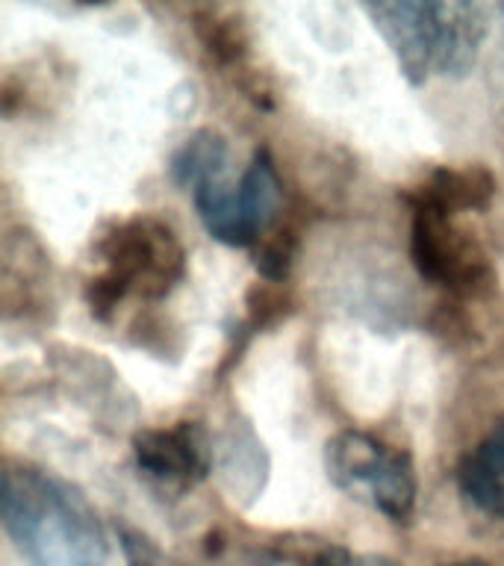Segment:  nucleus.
I'll list each match as a JSON object with an SVG mask.
<instances>
[{
	"mask_svg": "<svg viewBox=\"0 0 504 566\" xmlns=\"http://www.w3.org/2000/svg\"><path fill=\"white\" fill-rule=\"evenodd\" d=\"M495 195V177L486 166L437 168L419 189L407 195L413 201L431 203L437 210L458 216V212L486 210Z\"/></svg>",
	"mask_w": 504,
	"mask_h": 566,
	"instance_id": "nucleus-9",
	"label": "nucleus"
},
{
	"mask_svg": "<svg viewBox=\"0 0 504 566\" xmlns=\"http://www.w3.org/2000/svg\"><path fill=\"white\" fill-rule=\"evenodd\" d=\"M475 454L484 460L486 467L493 469L495 475L504 478V419L493 428V433L486 437L481 446L475 449Z\"/></svg>",
	"mask_w": 504,
	"mask_h": 566,
	"instance_id": "nucleus-20",
	"label": "nucleus"
},
{
	"mask_svg": "<svg viewBox=\"0 0 504 566\" xmlns=\"http://www.w3.org/2000/svg\"><path fill=\"white\" fill-rule=\"evenodd\" d=\"M274 557L292 560L298 566H401L387 555H363L351 552L334 539L313 537V534H286L272 543Z\"/></svg>",
	"mask_w": 504,
	"mask_h": 566,
	"instance_id": "nucleus-14",
	"label": "nucleus"
},
{
	"mask_svg": "<svg viewBox=\"0 0 504 566\" xmlns=\"http://www.w3.org/2000/svg\"><path fill=\"white\" fill-rule=\"evenodd\" d=\"M237 198L245 216V224L251 230L254 242L265 237V230L272 228L283 207V184L274 168L272 154L260 148L245 168V175L237 184Z\"/></svg>",
	"mask_w": 504,
	"mask_h": 566,
	"instance_id": "nucleus-10",
	"label": "nucleus"
},
{
	"mask_svg": "<svg viewBox=\"0 0 504 566\" xmlns=\"http://www.w3.org/2000/svg\"><path fill=\"white\" fill-rule=\"evenodd\" d=\"M295 251H298V237H295V230H274L272 237H263L256 242L254 269L260 272L263 281L286 283V277H290L292 272V263H295Z\"/></svg>",
	"mask_w": 504,
	"mask_h": 566,
	"instance_id": "nucleus-17",
	"label": "nucleus"
},
{
	"mask_svg": "<svg viewBox=\"0 0 504 566\" xmlns=\"http://www.w3.org/2000/svg\"><path fill=\"white\" fill-rule=\"evenodd\" d=\"M3 528L30 566H106L109 539L77 486L30 463L3 472Z\"/></svg>",
	"mask_w": 504,
	"mask_h": 566,
	"instance_id": "nucleus-1",
	"label": "nucleus"
},
{
	"mask_svg": "<svg viewBox=\"0 0 504 566\" xmlns=\"http://www.w3.org/2000/svg\"><path fill=\"white\" fill-rule=\"evenodd\" d=\"M363 12L384 35L398 69L410 86H424L433 71V9L431 0L363 3Z\"/></svg>",
	"mask_w": 504,
	"mask_h": 566,
	"instance_id": "nucleus-5",
	"label": "nucleus"
},
{
	"mask_svg": "<svg viewBox=\"0 0 504 566\" xmlns=\"http://www.w3.org/2000/svg\"><path fill=\"white\" fill-rule=\"evenodd\" d=\"M292 298L283 290V283H254L248 290V316H251V327L260 331V327L277 325L281 318L290 316Z\"/></svg>",
	"mask_w": 504,
	"mask_h": 566,
	"instance_id": "nucleus-18",
	"label": "nucleus"
},
{
	"mask_svg": "<svg viewBox=\"0 0 504 566\" xmlns=\"http://www.w3.org/2000/svg\"><path fill=\"white\" fill-rule=\"evenodd\" d=\"M133 458L150 484L186 493L210 478L216 446L201 422L183 419L171 428H141L133 433Z\"/></svg>",
	"mask_w": 504,
	"mask_h": 566,
	"instance_id": "nucleus-4",
	"label": "nucleus"
},
{
	"mask_svg": "<svg viewBox=\"0 0 504 566\" xmlns=\"http://www.w3.org/2000/svg\"><path fill=\"white\" fill-rule=\"evenodd\" d=\"M216 463H219L224 493L239 507H251L263 495L269 472H272V460H269V451H265L260 433L254 431L251 419H245L242 413H230L219 433V442H216Z\"/></svg>",
	"mask_w": 504,
	"mask_h": 566,
	"instance_id": "nucleus-7",
	"label": "nucleus"
},
{
	"mask_svg": "<svg viewBox=\"0 0 504 566\" xmlns=\"http://www.w3.org/2000/svg\"><path fill=\"white\" fill-rule=\"evenodd\" d=\"M433 9V71L442 77L463 80L481 56L490 30V9L469 0L431 3Z\"/></svg>",
	"mask_w": 504,
	"mask_h": 566,
	"instance_id": "nucleus-6",
	"label": "nucleus"
},
{
	"mask_svg": "<svg viewBox=\"0 0 504 566\" xmlns=\"http://www.w3.org/2000/svg\"><path fill=\"white\" fill-rule=\"evenodd\" d=\"M458 490L463 502L493 522L495 528H504V478H498L475 451H469L458 467Z\"/></svg>",
	"mask_w": 504,
	"mask_h": 566,
	"instance_id": "nucleus-15",
	"label": "nucleus"
},
{
	"mask_svg": "<svg viewBox=\"0 0 504 566\" xmlns=\"http://www.w3.org/2000/svg\"><path fill=\"white\" fill-rule=\"evenodd\" d=\"M502 12H504V7H502Z\"/></svg>",
	"mask_w": 504,
	"mask_h": 566,
	"instance_id": "nucleus-22",
	"label": "nucleus"
},
{
	"mask_svg": "<svg viewBox=\"0 0 504 566\" xmlns=\"http://www.w3.org/2000/svg\"><path fill=\"white\" fill-rule=\"evenodd\" d=\"M392 446L366 431H343L325 446V469L330 484L351 499L369 502L380 472L387 467Z\"/></svg>",
	"mask_w": 504,
	"mask_h": 566,
	"instance_id": "nucleus-8",
	"label": "nucleus"
},
{
	"mask_svg": "<svg viewBox=\"0 0 504 566\" xmlns=\"http://www.w3.org/2000/svg\"><path fill=\"white\" fill-rule=\"evenodd\" d=\"M195 33L201 39L203 51L221 65L237 69L248 56L245 24L237 15H219V12H198L195 15Z\"/></svg>",
	"mask_w": 504,
	"mask_h": 566,
	"instance_id": "nucleus-16",
	"label": "nucleus"
},
{
	"mask_svg": "<svg viewBox=\"0 0 504 566\" xmlns=\"http://www.w3.org/2000/svg\"><path fill=\"white\" fill-rule=\"evenodd\" d=\"M416 495H419V481H416L413 458H410V451L392 449L378 484L371 490L369 504L384 513L389 522L410 525L416 513Z\"/></svg>",
	"mask_w": 504,
	"mask_h": 566,
	"instance_id": "nucleus-12",
	"label": "nucleus"
},
{
	"mask_svg": "<svg viewBox=\"0 0 504 566\" xmlns=\"http://www.w3.org/2000/svg\"><path fill=\"white\" fill-rule=\"evenodd\" d=\"M48 254L35 233L18 228L3 242V304L12 313L15 307L27 310L24 304L33 301V290L42 286Z\"/></svg>",
	"mask_w": 504,
	"mask_h": 566,
	"instance_id": "nucleus-11",
	"label": "nucleus"
},
{
	"mask_svg": "<svg viewBox=\"0 0 504 566\" xmlns=\"http://www.w3.org/2000/svg\"><path fill=\"white\" fill-rule=\"evenodd\" d=\"M410 201L413 224H410V256L416 272L433 286H442L458 298H490L498 286L495 265L490 263L484 245L469 230L458 228L449 212L431 203Z\"/></svg>",
	"mask_w": 504,
	"mask_h": 566,
	"instance_id": "nucleus-3",
	"label": "nucleus"
},
{
	"mask_svg": "<svg viewBox=\"0 0 504 566\" xmlns=\"http://www.w3.org/2000/svg\"><path fill=\"white\" fill-rule=\"evenodd\" d=\"M115 537H118V548L127 566H183L168 552H162L145 531L133 528L127 522H115Z\"/></svg>",
	"mask_w": 504,
	"mask_h": 566,
	"instance_id": "nucleus-19",
	"label": "nucleus"
},
{
	"mask_svg": "<svg viewBox=\"0 0 504 566\" xmlns=\"http://www.w3.org/2000/svg\"><path fill=\"white\" fill-rule=\"evenodd\" d=\"M104 272L86 286L92 316L106 322L127 295L145 301L166 298L186 274V251L166 221L157 216H133L118 221L97 245Z\"/></svg>",
	"mask_w": 504,
	"mask_h": 566,
	"instance_id": "nucleus-2",
	"label": "nucleus"
},
{
	"mask_svg": "<svg viewBox=\"0 0 504 566\" xmlns=\"http://www.w3.org/2000/svg\"><path fill=\"white\" fill-rule=\"evenodd\" d=\"M224 166H228V142L219 130L203 127L177 148L171 157V177L177 186L195 192L201 184L224 177Z\"/></svg>",
	"mask_w": 504,
	"mask_h": 566,
	"instance_id": "nucleus-13",
	"label": "nucleus"
},
{
	"mask_svg": "<svg viewBox=\"0 0 504 566\" xmlns=\"http://www.w3.org/2000/svg\"><path fill=\"white\" fill-rule=\"evenodd\" d=\"M442 566H490L481 557H466V560H454V564H442Z\"/></svg>",
	"mask_w": 504,
	"mask_h": 566,
	"instance_id": "nucleus-21",
	"label": "nucleus"
}]
</instances>
